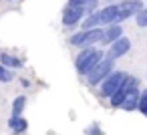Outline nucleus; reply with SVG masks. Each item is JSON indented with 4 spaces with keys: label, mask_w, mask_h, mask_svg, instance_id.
<instances>
[{
    "label": "nucleus",
    "mask_w": 147,
    "mask_h": 135,
    "mask_svg": "<svg viewBox=\"0 0 147 135\" xmlns=\"http://www.w3.org/2000/svg\"><path fill=\"white\" fill-rule=\"evenodd\" d=\"M123 26L121 24H111L105 28V34H103V41H101V47H111L113 43H117L119 38H123Z\"/></svg>",
    "instance_id": "1a4fd4ad"
},
{
    "label": "nucleus",
    "mask_w": 147,
    "mask_h": 135,
    "mask_svg": "<svg viewBox=\"0 0 147 135\" xmlns=\"http://www.w3.org/2000/svg\"><path fill=\"white\" fill-rule=\"evenodd\" d=\"M103 34H105V28H95V30H77L69 36V45L71 47H77L79 51L83 49H93L95 45H101L103 41Z\"/></svg>",
    "instance_id": "f03ea898"
},
{
    "label": "nucleus",
    "mask_w": 147,
    "mask_h": 135,
    "mask_svg": "<svg viewBox=\"0 0 147 135\" xmlns=\"http://www.w3.org/2000/svg\"><path fill=\"white\" fill-rule=\"evenodd\" d=\"M14 79V71L12 69H2V71H0V83H10Z\"/></svg>",
    "instance_id": "f3484780"
},
{
    "label": "nucleus",
    "mask_w": 147,
    "mask_h": 135,
    "mask_svg": "<svg viewBox=\"0 0 147 135\" xmlns=\"http://www.w3.org/2000/svg\"><path fill=\"white\" fill-rule=\"evenodd\" d=\"M129 51H131V38L123 36V38H119L117 43H113V45L109 47V51H107V57H109V59H113V61H117V59L125 57Z\"/></svg>",
    "instance_id": "6e6552de"
},
{
    "label": "nucleus",
    "mask_w": 147,
    "mask_h": 135,
    "mask_svg": "<svg viewBox=\"0 0 147 135\" xmlns=\"http://www.w3.org/2000/svg\"><path fill=\"white\" fill-rule=\"evenodd\" d=\"M0 65L2 67H6V69H22V65H24V61L22 59H18L16 55H10V53H2L0 55Z\"/></svg>",
    "instance_id": "9b49d317"
},
{
    "label": "nucleus",
    "mask_w": 147,
    "mask_h": 135,
    "mask_svg": "<svg viewBox=\"0 0 147 135\" xmlns=\"http://www.w3.org/2000/svg\"><path fill=\"white\" fill-rule=\"evenodd\" d=\"M117 16H119V2H111V4H107L99 10V20H101L103 28H107L111 24H117Z\"/></svg>",
    "instance_id": "0eeeda50"
},
{
    "label": "nucleus",
    "mask_w": 147,
    "mask_h": 135,
    "mask_svg": "<svg viewBox=\"0 0 147 135\" xmlns=\"http://www.w3.org/2000/svg\"><path fill=\"white\" fill-rule=\"evenodd\" d=\"M85 135H103V129H101V125H99L97 121H93L91 125H87Z\"/></svg>",
    "instance_id": "2eb2a0df"
},
{
    "label": "nucleus",
    "mask_w": 147,
    "mask_h": 135,
    "mask_svg": "<svg viewBox=\"0 0 147 135\" xmlns=\"http://www.w3.org/2000/svg\"><path fill=\"white\" fill-rule=\"evenodd\" d=\"M0 55H2V51H0Z\"/></svg>",
    "instance_id": "5701e85b"
},
{
    "label": "nucleus",
    "mask_w": 147,
    "mask_h": 135,
    "mask_svg": "<svg viewBox=\"0 0 147 135\" xmlns=\"http://www.w3.org/2000/svg\"><path fill=\"white\" fill-rule=\"evenodd\" d=\"M8 127L12 129L14 135H22L26 129H28V121L24 117H10L8 119Z\"/></svg>",
    "instance_id": "f8f14e48"
},
{
    "label": "nucleus",
    "mask_w": 147,
    "mask_h": 135,
    "mask_svg": "<svg viewBox=\"0 0 147 135\" xmlns=\"http://www.w3.org/2000/svg\"><path fill=\"white\" fill-rule=\"evenodd\" d=\"M24 107H26V97L24 95L14 97V101H12V117H22Z\"/></svg>",
    "instance_id": "4468645a"
},
{
    "label": "nucleus",
    "mask_w": 147,
    "mask_h": 135,
    "mask_svg": "<svg viewBox=\"0 0 147 135\" xmlns=\"http://www.w3.org/2000/svg\"><path fill=\"white\" fill-rule=\"evenodd\" d=\"M139 113L147 117V89H141V101H139Z\"/></svg>",
    "instance_id": "a211bd4d"
},
{
    "label": "nucleus",
    "mask_w": 147,
    "mask_h": 135,
    "mask_svg": "<svg viewBox=\"0 0 147 135\" xmlns=\"http://www.w3.org/2000/svg\"><path fill=\"white\" fill-rule=\"evenodd\" d=\"M135 24L139 28H147V8H143L137 16H135Z\"/></svg>",
    "instance_id": "dca6fc26"
},
{
    "label": "nucleus",
    "mask_w": 147,
    "mask_h": 135,
    "mask_svg": "<svg viewBox=\"0 0 147 135\" xmlns=\"http://www.w3.org/2000/svg\"><path fill=\"white\" fill-rule=\"evenodd\" d=\"M111 2H113V0H109V4H111Z\"/></svg>",
    "instance_id": "412c9836"
},
{
    "label": "nucleus",
    "mask_w": 147,
    "mask_h": 135,
    "mask_svg": "<svg viewBox=\"0 0 147 135\" xmlns=\"http://www.w3.org/2000/svg\"><path fill=\"white\" fill-rule=\"evenodd\" d=\"M95 28H103V26H101V20H99V12L87 16V18L83 20V24H81V30H95Z\"/></svg>",
    "instance_id": "ddd939ff"
},
{
    "label": "nucleus",
    "mask_w": 147,
    "mask_h": 135,
    "mask_svg": "<svg viewBox=\"0 0 147 135\" xmlns=\"http://www.w3.org/2000/svg\"><path fill=\"white\" fill-rule=\"evenodd\" d=\"M115 73V61L113 59H109V57H105L89 75H87V83H89V87H101V83L107 79V77H111Z\"/></svg>",
    "instance_id": "7ed1b4c3"
},
{
    "label": "nucleus",
    "mask_w": 147,
    "mask_h": 135,
    "mask_svg": "<svg viewBox=\"0 0 147 135\" xmlns=\"http://www.w3.org/2000/svg\"><path fill=\"white\" fill-rule=\"evenodd\" d=\"M143 8H147V6L143 4V0H121V2H119L117 24H121V22H125V20L133 18V16H137Z\"/></svg>",
    "instance_id": "423d86ee"
},
{
    "label": "nucleus",
    "mask_w": 147,
    "mask_h": 135,
    "mask_svg": "<svg viewBox=\"0 0 147 135\" xmlns=\"http://www.w3.org/2000/svg\"><path fill=\"white\" fill-rule=\"evenodd\" d=\"M127 75H129V73H125V71H115L111 77H107V79L101 83V87H99L101 99H111V97L123 87V81H125Z\"/></svg>",
    "instance_id": "20e7f679"
},
{
    "label": "nucleus",
    "mask_w": 147,
    "mask_h": 135,
    "mask_svg": "<svg viewBox=\"0 0 147 135\" xmlns=\"http://www.w3.org/2000/svg\"><path fill=\"white\" fill-rule=\"evenodd\" d=\"M8 2H12V0H8Z\"/></svg>",
    "instance_id": "4be33fe9"
},
{
    "label": "nucleus",
    "mask_w": 147,
    "mask_h": 135,
    "mask_svg": "<svg viewBox=\"0 0 147 135\" xmlns=\"http://www.w3.org/2000/svg\"><path fill=\"white\" fill-rule=\"evenodd\" d=\"M139 101H141V89H139V87H137V89H131V91L125 95V101H123L121 109L127 111V113L139 111Z\"/></svg>",
    "instance_id": "9d476101"
},
{
    "label": "nucleus",
    "mask_w": 147,
    "mask_h": 135,
    "mask_svg": "<svg viewBox=\"0 0 147 135\" xmlns=\"http://www.w3.org/2000/svg\"><path fill=\"white\" fill-rule=\"evenodd\" d=\"M2 69H4V67H2V65H0V71H2Z\"/></svg>",
    "instance_id": "aec40b11"
},
{
    "label": "nucleus",
    "mask_w": 147,
    "mask_h": 135,
    "mask_svg": "<svg viewBox=\"0 0 147 135\" xmlns=\"http://www.w3.org/2000/svg\"><path fill=\"white\" fill-rule=\"evenodd\" d=\"M85 18H87L85 6L67 4V6L63 8V26H65V28H79V24H83Z\"/></svg>",
    "instance_id": "39448f33"
},
{
    "label": "nucleus",
    "mask_w": 147,
    "mask_h": 135,
    "mask_svg": "<svg viewBox=\"0 0 147 135\" xmlns=\"http://www.w3.org/2000/svg\"><path fill=\"white\" fill-rule=\"evenodd\" d=\"M105 57H107V53H105L103 49H97V47H93V49H83V51H79V55H77V59H75V71H77L81 77L87 79V75H89Z\"/></svg>",
    "instance_id": "f257e3e1"
},
{
    "label": "nucleus",
    "mask_w": 147,
    "mask_h": 135,
    "mask_svg": "<svg viewBox=\"0 0 147 135\" xmlns=\"http://www.w3.org/2000/svg\"><path fill=\"white\" fill-rule=\"evenodd\" d=\"M20 85H22V89H30V81H28L26 77H22V79H20Z\"/></svg>",
    "instance_id": "6ab92c4d"
}]
</instances>
